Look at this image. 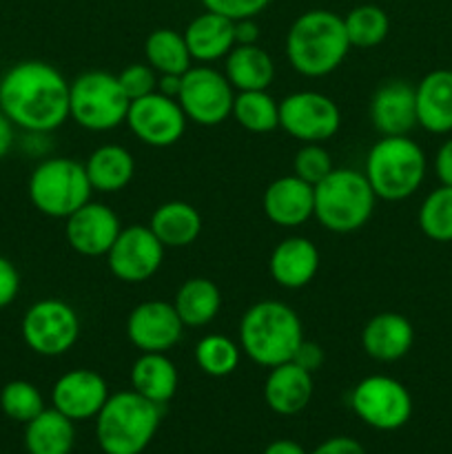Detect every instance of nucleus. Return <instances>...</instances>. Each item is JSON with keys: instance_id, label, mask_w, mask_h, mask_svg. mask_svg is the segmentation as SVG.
<instances>
[{"instance_id": "obj_36", "label": "nucleus", "mask_w": 452, "mask_h": 454, "mask_svg": "<svg viewBox=\"0 0 452 454\" xmlns=\"http://www.w3.org/2000/svg\"><path fill=\"white\" fill-rule=\"evenodd\" d=\"M44 397L35 384L27 380H13L0 390V411L18 424H29L44 411Z\"/></svg>"}, {"instance_id": "obj_20", "label": "nucleus", "mask_w": 452, "mask_h": 454, "mask_svg": "<svg viewBox=\"0 0 452 454\" xmlns=\"http://www.w3.org/2000/svg\"><path fill=\"white\" fill-rule=\"evenodd\" d=\"M368 111L381 136H408L417 127L415 87L403 80H388L372 93Z\"/></svg>"}, {"instance_id": "obj_44", "label": "nucleus", "mask_w": 452, "mask_h": 454, "mask_svg": "<svg viewBox=\"0 0 452 454\" xmlns=\"http://www.w3.org/2000/svg\"><path fill=\"white\" fill-rule=\"evenodd\" d=\"M235 44H260V27L255 18L235 20Z\"/></svg>"}, {"instance_id": "obj_14", "label": "nucleus", "mask_w": 452, "mask_h": 454, "mask_svg": "<svg viewBox=\"0 0 452 454\" xmlns=\"http://www.w3.org/2000/svg\"><path fill=\"white\" fill-rule=\"evenodd\" d=\"M124 124L142 145L153 146V149H168L182 140L189 118L182 111L177 98L153 91L149 96L131 100Z\"/></svg>"}, {"instance_id": "obj_47", "label": "nucleus", "mask_w": 452, "mask_h": 454, "mask_svg": "<svg viewBox=\"0 0 452 454\" xmlns=\"http://www.w3.org/2000/svg\"><path fill=\"white\" fill-rule=\"evenodd\" d=\"M180 82H182V75H160L158 91L164 93V96L177 98V93H180Z\"/></svg>"}, {"instance_id": "obj_45", "label": "nucleus", "mask_w": 452, "mask_h": 454, "mask_svg": "<svg viewBox=\"0 0 452 454\" xmlns=\"http://www.w3.org/2000/svg\"><path fill=\"white\" fill-rule=\"evenodd\" d=\"M13 142H16V127H13V124L9 122L7 115L0 111V160L7 158Z\"/></svg>"}, {"instance_id": "obj_17", "label": "nucleus", "mask_w": 452, "mask_h": 454, "mask_svg": "<svg viewBox=\"0 0 452 454\" xmlns=\"http://www.w3.org/2000/svg\"><path fill=\"white\" fill-rule=\"evenodd\" d=\"M109 384L91 368H74L56 380L51 388V406L71 421L96 419L109 399Z\"/></svg>"}, {"instance_id": "obj_28", "label": "nucleus", "mask_w": 452, "mask_h": 454, "mask_svg": "<svg viewBox=\"0 0 452 454\" xmlns=\"http://www.w3.org/2000/svg\"><path fill=\"white\" fill-rule=\"evenodd\" d=\"M149 229L167 248H186L202 233V215L184 200H168L151 213Z\"/></svg>"}, {"instance_id": "obj_7", "label": "nucleus", "mask_w": 452, "mask_h": 454, "mask_svg": "<svg viewBox=\"0 0 452 454\" xmlns=\"http://www.w3.org/2000/svg\"><path fill=\"white\" fill-rule=\"evenodd\" d=\"M27 193L35 211L53 220H66L91 200L93 189L82 162L53 155L35 164Z\"/></svg>"}, {"instance_id": "obj_18", "label": "nucleus", "mask_w": 452, "mask_h": 454, "mask_svg": "<svg viewBox=\"0 0 452 454\" xmlns=\"http://www.w3.org/2000/svg\"><path fill=\"white\" fill-rule=\"evenodd\" d=\"M264 215L282 229H297L315 215V186L295 173L270 182L261 198Z\"/></svg>"}, {"instance_id": "obj_46", "label": "nucleus", "mask_w": 452, "mask_h": 454, "mask_svg": "<svg viewBox=\"0 0 452 454\" xmlns=\"http://www.w3.org/2000/svg\"><path fill=\"white\" fill-rule=\"evenodd\" d=\"M261 454H308L304 450V446L297 442H292V439H275V442H270L269 446L264 448V452Z\"/></svg>"}, {"instance_id": "obj_34", "label": "nucleus", "mask_w": 452, "mask_h": 454, "mask_svg": "<svg viewBox=\"0 0 452 454\" xmlns=\"http://www.w3.org/2000/svg\"><path fill=\"white\" fill-rule=\"evenodd\" d=\"M350 47L375 49L388 38L390 18L379 4H357L344 16Z\"/></svg>"}, {"instance_id": "obj_24", "label": "nucleus", "mask_w": 452, "mask_h": 454, "mask_svg": "<svg viewBox=\"0 0 452 454\" xmlns=\"http://www.w3.org/2000/svg\"><path fill=\"white\" fill-rule=\"evenodd\" d=\"M417 124L434 136L452 131V69H434L415 87Z\"/></svg>"}, {"instance_id": "obj_42", "label": "nucleus", "mask_w": 452, "mask_h": 454, "mask_svg": "<svg viewBox=\"0 0 452 454\" xmlns=\"http://www.w3.org/2000/svg\"><path fill=\"white\" fill-rule=\"evenodd\" d=\"M310 454H368L366 448L353 437H331L319 443Z\"/></svg>"}, {"instance_id": "obj_25", "label": "nucleus", "mask_w": 452, "mask_h": 454, "mask_svg": "<svg viewBox=\"0 0 452 454\" xmlns=\"http://www.w3.org/2000/svg\"><path fill=\"white\" fill-rule=\"evenodd\" d=\"M131 390L149 402L164 406L171 402L180 386V372L167 353H140L129 372Z\"/></svg>"}, {"instance_id": "obj_9", "label": "nucleus", "mask_w": 452, "mask_h": 454, "mask_svg": "<svg viewBox=\"0 0 452 454\" xmlns=\"http://www.w3.org/2000/svg\"><path fill=\"white\" fill-rule=\"evenodd\" d=\"M20 335L27 348L40 357H62L80 340V317L71 304L44 297L25 310Z\"/></svg>"}, {"instance_id": "obj_2", "label": "nucleus", "mask_w": 452, "mask_h": 454, "mask_svg": "<svg viewBox=\"0 0 452 454\" xmlns=\"http://www.w3.org/2000/svg\"><path fill=\"white\" fill-rule=\"evenodd\" d=\"M286 60L304 78H326L350 51L344 16L328 9H308L286 31Z\"/></svg>"}, {"instance_id": "obj_26", "label": "nucleus", "mask_w": 452, "mask_h": 454, "mask_svg": "<svg viewBox=\"0 0 452 454\" xmlns=\"http://www.w3.org/2000/svg\"><path fill=\"white\" fill-rule=\"evenodd\" d=\"M93 193H118L131 184L136 176V158L122 145H100L89 153L84 162Z\"/></svg>"}, {"instance_id": "obj_22", "label": "nucleus", "mask_w": 452, "mask_h": 454, "mask_svg": "<svg viewBox=\"0 0 452 454\" xmlns=\"http://www.w3.org/2000/svg\"><path fill=\"white\" fill-rule=\"evenodd\" d=\"M313 393V372L301 368L300 364L284 362L279 366L269 368V375L264 381V402L275 415H300L310 403Z\"/></svg>"}, {"instance_id": "obj_29", "label": "nucleus", "mask_w": 452, "mask_h": 454, "mask_svg": "<svg viewBox=\"0 0 452 454\" xmlns=\"http://www.w3.org/2000/svg\"><path fill=\"white\" fill-rule=\"evenodd\" d=\"M177 315L186 328H204L220 315L222 293L213 279L189 278L173 297Z\"/></svg>"}, {"instance_id": "obj_21", "label": "nucleus", "mask_w": 452, "mask_h": 454, "mask_svg": "<svg viewBox=\"0 0 452 454\" xmlns=\"http://www.w3.org/2000/svg\"><path fill=\"white\" fill-rule=\"evenodd\" d=\"M412 344H415V328L410 319L393 310L372 315L362 331L363 353L381 364L403 359L410 353Z\"/></svg>"}, {"instance_id": "obj_1", "label": "nucleus", "mask_w": 452, "mask_h": 454, "mask_svg": "<svg viewBox=\"0 0 452 454\" xmlns=\"http://www.w3.org/2000/svg\"><path fill=\"white\" fill-rule=\"evenodd\" d=\"M0 111L25 133H53L69 120V80L44 60H22L0 78Z\"/></svg>"}, {"instance_id": "obj_27", "label": "nucleus", "mask_w": 452, "mask_h": 454, "mask_svg": "<svg viewBox=\"0 0 452 454\" xmlns=\"http://www.w3.org/2000/svg\"><path fill=\"white\" fill-rule=\"evenodd\" d=\"M224 75L235 91H261L275 80V62L260 44H235L224 58Z\"/></svg>"}, {"instance_id": "obj_43", "label": "nucleus", "mask_w": 452, "mask_h": 454, "mask_svg": "<svg viewBox=\"0 0 452 454\" xmlns=\"http://www.w3.org/2000/svg\"><path fill=\"white\" fill-rule=\"evenodd\" d=\"M434 173L443 186H452V137H448L434 155Z\"/></svg>"}, {"instance_id": "obj_31", "label": "nucleus", "mask_w": 452, "mask_h": 454, "mask_svg": "<svg viewBox=\"0 0 452 454\" xmlns=\"http://www.w3.org/2000/svg\"><path fill=\"white\" fill-rule=\"evenodd\" d=\"M144 58L160 75H184L193 67L182 31L160 27L144 40Z\"/></svg>"}, {"instance_id": "obj_38", "label": "nucleus", "mask_w": 452, "mask_h": 454, "mask_svg": "<svg viewBox=\"0 0 452 454\" xmlns=\"http://www.w3.org/2000/svg\"><path fill=\"white\" fill-rule=\"evenodd\" d=\"M158 78L160 74L149 62H131L118 74V82L129 100H137L158 91Z\"/></svg>"}, {"instance_id": "obj_23", "label": "nucleus", "mask_w": 452, "mask_h": 454, "mask_svg": "<svg viewBox=\"0 0 452 454\" xmlns=\"http://www.w3.org/2000/svg\"><path fill=\"white\" fill-rule=\"evenodd\" d=\"M182 34H184L191 58L198 65H213L217 60H224L235 47V20L207 12V9L195 16Z\"/></svg>"}, {"instance_id": "obj_11", "label": "nucleus", "mask_w": 452, "mask_h": 454, "mask_svg": "<svg viewBox=\"0 0 452 454\" xmlns=\"http://www.w3.org/2000/svg\"><path fill=\"white\" fill-rule=\"evenodd\" d=\"M235 100V89L226 80L224 71L211 65H193L180 82L182 111L189 122L198 127H217L230 118Z\"/></svg>"}, {"instance_id": "obj_35", "label": "nucleus", "mask_w": 452, "mask_h": 454, "mask_svg": "<svg viewBox=\"0 0 452 454\" xmlns=\"http://www.w3.org/2000/svg\"><path fill=\"white\" fill-rule=\"evenodd\" d=\"M419 229L433 242H452V186L430 191L419 208Z\"/></svg>"}, {"instance_id": "obj_6", "label": "nucleus", "mask_w": 452, "mask_h": 454, "mask_svg": "<svg viewBox=\"0 0 452 454\" xmlns=\"http://www.w3.org/2000/svg\"><path fill=\"white\" fill-rule=\"evenodd\" d=\"M377 195L363 171L332 168L315 184V220L331 233H355L363 229L375 213Z\"/></svg>"}, {"instance_id": "obj_33", "label": "nucleus", "mask_w": 452, "mask_h": 454, "mask_svg": "<svg viewBox=\"0 0 452 454\" xmlns=\"http://www.w3.org/2000/svg\"><path fill=\"white\" fill-rule=\"evenodd\" d=\"M242 348L239 341H233L230 337L220 335V333H208L195 344L193 357L199 371L208 377H229L238 371L242 362Z\"/></svg>"}, {"instance_id": "obj_37", "label": "nucleus", "mask_w": 452, "mask_h": 454, "mask_svg": "<svg viewBox=\"0 0 452 454\" xmlns=\"http://www.w3.org/2000/svg\"><path fill=\"white\" fill-rule=\"evenodd\" d=\"M335 168L331 153L323 145H301L292 155V173L308 184H319Z\"/></svg>"}, {"instance_id": "obj_41", "label": "nucleus", "mask_w": 452, "mask_h": 454, "mask_svg": "<svg viewBox=\"0 0 452 454\" xmlns=\"http://www.w3.org/2000/svg\"><path fill=\"white\" fill-rule=\"evenodd\" d=\"M323 350H322V346L319 344H315V341H308V340H304L300 344V348H297V353H295V357H292V362L295 364H300L301 368H306V371L308 372H317L319 368L323 366Z\"/></svg>"}, {"instance_id": "obj_10", "label": "nucleus", "mask_w": 452, "mask_h": 454, "mask_svg": "<svg viewBox=\"0 0 452 454\" xmlns=\"http://www.w3.org/2000/svg\"><path fill=\"white\" fill-rule=\"evenodd\" d=\"M350 408L362 424L381 433H393L410 421L412 397L394 377L368 375L350 390Z\"/></svg>"}, {"instance_id": "obj_4", "label": "nucleus", "mask_w": 452, "mask_h": 454, "mask_svg": "<svg viewBox=\"0 0 452 454\" xmlns=\"http://www.w3.org/2000/svg\"><path fill=\"white\" fill-rule=\"evenodd\" d=\"M162 421V406L136 390L109 395L96 417V439L105 454H142Z\"/></svg>"}, {"instance_id": "obj_15", "label": "nucleus", "mask_w": 452, "mask_h": 454, "mask_svg": "<svg viewBox=\"0 0 452 454\" xmlns=\"http://www.w3.org/2000/svg\"><path fill=\"white\" fill-rule=\"evenodd\" d=\"M184 324L173 301H140L127 317V337L140 353H168L180 344Z\"/></svg>"}, {"instance_id": "obj_13", "label": "nucleus", "mask_w": 452, "mask_h": 454, "mask_svg": "<svg viewBox=\"0 0 452 454\" xmlns=\"http://www.w3.org/2000/svg\"><path fill=\"white\" fill-rule=\"evenodd\" d=\"M167 247L155 238L149 224L122 226L113 247L106 253V266L124 284L149 282L162 269Z\"/></svg>"}, {"instance_id": "obj_30", "label": "nucleus", "mask_w": 452, "mask_h": 454, "mask_svg": "<svg viewBox=\"0 0 452 454\" xmlns=\"http://www.w3.org/2000/svg\"><path fill=\"white\" fill-rule=\"evenodd\" d=\"M75 421L56 408H44L25 424L27 454H71L75 446Z\"/></svg>"}, {"instance_id": "obj_40", "label": "nucleus", "mask_w": 452, "mask_h": 454, "mask_svg": "<svg viewBox=\"0 0 452 454\" xmlns=\"http://www.w3.org/2000/svg\"><path fill=\"white\" fill-rule=\"evenodd\" d=\"M20 293V273L12 260L0 255V310L12 306Z\"/></svg>"}, {"instance_id": "obj_8", "label": "nucleus", "mask_w": 452, "mask_h": 454, "mask_svg": "<svg viewBox=\"0 0 452 454\" xmlns=\"http://www.w3.org/2000/svg\"><path fill=\"white\" fill-rule=\"evenodd\" d=\"M129 105L118 75L109 71H84L69 82V120L84 131H113L127 122Z\"/></svg>"}, {"instance_id": "obj_19", "label": "nucleus", "mask_w": 452, "mask_h": 454, "mask_svg": "<svg viewBox=\"0 0 452 454\" xmlns=\"http://www.w3.org/2000/svg\"><path fill=\"white\" fill-rule=\"evenodd\" d=\"M317 247L304 235H291L277 242L269 257V273L277 286L286 291H300L308 286L319 270Z\"/></svg>"}, {"instance_id": "obj_5", "label": "nucleus", "mask_w": 452, "mask_h": 454, "mask_svg": "<svg viewBox=\"0 0 452 454\" xmlns=\"http://www.w3.org/2000/svg\"><path fill=\"white\" fill-rule=\"evenodd\" d=\"M428 160L424 149L408 136H381L370 146L363 164V176L377 200L401 202L424 184Z\"/></svg>"}, {"instance_id": "obj_32", "label": "nucleus", "mask_w": 452, "mask_h": 454, "mask_svg": "<svg viewBox=\"0 0 452 454\" xmlns=\"http://www.w3.org/2000/svg\"><path fill=\"white\" fill-rule=\"evenodd\" d=\"M230 118L248 133H270L279 129V102L270 96L269 89L235 91Z\"/></svg>"}, {"instance_id": "obj_39", "label": "nucleus", "mask_w": 452, "mask_h": 454, "mask_svg": "<svg viewBox=\"0 0 452 454\" xmlns=\"http://www.w3.org/2000/svg\"><path fill=\"white\" fill-rule=\"evenodd\" d=\"M207 12L220 13L230 20H244V18H257L273 0H199Z\"/></svg>"}, {"instance_id": "obj_3", "label": "nucleus", "mask_w": 452, "mask_h": 454, "mask_svg": "<svg viewBox=\"0 0 452 454\" xmlns=\"http://www.w3.org/2000/svg\"><path fill=\"white\" fill-rule=\"evenodd\" d=\"M304 340V324L300 315L284 301H255L244 310L239 319V348L261 368H275L284 362H292Z\"/></svg>"}, {"instance_id": "obj_12", "label": "nucleus", "mask_w": 452, "mask_h": 454, "mask_svg": "<svg viewBox=\"0 0 452 454\" xmlns=\"http://www.w3.org/2000/svg\"><path fill=\"white\" fill-rule=\"evenodd\" d=\"M341 127V111L331 96L322 91H292L279 100V129L301 145H323Z\"/></svg>"}, {"instance_id": "obj_16", "label": "nucleus", "mask_w": 452, "mask_h": 454, "mask_svg": "<svg viewBox=\"0 0 452 454\" xmlns=\"http://www.w3.org/2000/svg\"><path fill=\"white\" fill-rule=\"evenodd\" d=\"M122 231L118 213L105 202L89 200L65 220L66 244L82 257H102Z\"/></svg>"}]
</instances>
